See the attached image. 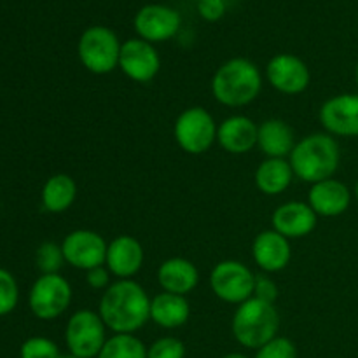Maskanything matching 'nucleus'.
I'll return each mask as SVG.
<instances>
[{
	"label": "nucleus",
	"instance_id": "obj_1",
	"mask_svg": "<svg viewBox=\"0 0 358 358\" xmlns=\"http://www.w3.org/2000/svg\"><path fill=\"white\" fill-rule=\"evenodd\" d=\"M150 301L135 280H117L103 290L98 315L114 334H135L150 320Z\"/></svg>",
	"mask_w": 358,
	"mask_h": 358
},
{
	"label": "nucleus",
	"instance_id": "obj_2",
	"mask_svg": "<svg viewBox=\"0 0 358 358\" xmlns=\"http://www.w3.org/2000/svg\"><path fill=\"white\" fill-rule=\"evenodd\" d=\"M341 161V150L336 138L329 133H313L296 143L289 163L294 177L308 184L334 177Z\"/></svg>",
	"mask_w": 358,
	"mask_h": 358
},
{
	"label": "nucleus",
	"instance_id": "obj_3",
	"mask_svg": "<svg viewBox=\"0 0 358 358\" xmlns=\"http://www.w3.org/2000/svg\"><path fill=\"white\" fill-rule=\"evenodd\" d=\"M261 90V70L247 58L227 59L212 79L213 98L226 107H245L259 96Z\"/></svg>",
	"mask_w": 358,
	"mask_h": 358
},
{
	"label": "nucleus",
	"instance_id": "obj_4",
	"mask_svg": "<svg viewBox=\"0 0 358 358\" xmlns=\"http://www.w3.org/2000/svg\"><path fill=\"white\" fill-rule=\"evenodd\" d=\"M280 315L275 304L250 297L236 308L231 322L234 339L241 346L259 350L278 336Z\"/></svg>",
	"mask_w": 358,
	"mask_h": 358
},
{
	"label": "nucleus",
	"instance_id": "obj_5",
	"mask_svg": "<svg viewBox=\"0 0 358 358\" xmlns=\"http://www.w3.org/2000/svg\"><path fill=\"white\" fill-rule=\"evenodd\" d=\"M121 45L117 35L110 28L91 27L80 35L77 55L87 72L94 76H105L119 66Z\"/></svg>",
	"mask_w": 358,
	"mask_h": 358
},
{
	"label": "nucleus",
	"instance_id": "obj_6",
	"mask_svg": "<svg viewBox=\"0 0 358 358\" xmlns=\"http://www.w3.org/2000/svg\"><path fill=\"white\" fill-rule=\"evenodd\" d=\"M217 129L219 126L206 108L189 107L175 121L173 136L184 152L199 156L217 142Z\"/></svg>",
	"mask_w": 358,
	"mask_h": 358
},
{
	"label": "nucleus",
	"instance_id": "obj_7",
	"mask_svg": "<svg viewBox=\"0 0 358 358\" xmlns=\"http://www.w3.org/2000/svg\"><path fill=\"white\" fill-rule=\"evenodd\" d=\"M107 325L100 315L91 310H79L69 318L65 343L70 355L77 358H96L107 341Z\"/></svg>",
	"mask_w": 358,
	"mask_h": 358
},
{
	"label": "nucleus",
	"instance_id": "obj_8",
	"mask_svg": "<svg viewBox=\"0 0 358 358\" xmlns=\"http://www.w3.org/2000/svg\"><path fill=\"white\" fill-rule=\"evenodd\" d=\"M255 275L240 261H220L210 273V287L220 301L240 306L254 297Z\"/></svg>",
	"mask_w": 358,
	"mask_h": 358
},
{
	"label": "nucleus",
	"instance_id": "obj_9",
	"mask_svg": "<svg viewBox=\"0 0 358 358\" xmlns=\"http://www.w3.org/2000/svg\"><path fill=\"white\" fill-rule=\"evenodd\" d=\"M72 301V287L59 273L42 275L30 290L28 304L38 320H55L62 317Z\"/></svg>",
	"mask_w": 358,
	"mask_h": 358
},
{
	"label": "nucleus",
	"instance_id": "obj_10",
	"mask_svg": "<svg viewBox=\"0 0 358 358\" xmlns=\"http://www.w3.org/2000/svg\"><path fill=\"white\" fill-rule=\"evenodd\" d=\"M108 243L103 236L91 229H76L65 236L62 243L65 262L76 269H90L105 266Z\"/></svg>",
	"mask_w": 358,
	"mask_h": 358
},
{
	"label": "nucleus",
	"instance_id": "obj_11",
	"mask_svg": "<svg viewBox=\"0 0 358 358\" xmlns=\"http://www.w3.org/2000/svg\"><path fill=\"white\" fill-rule=\"evenodd\" d=\"M119 69L135 83H150L161 69V58L156 48L143 38H129L121 45Z\"/></svg>",
	"mask_w": 358,
	"mask_h": 358
},
{
	"label": "nucleus",
	"instance_id": "obj_12",
	"mask_svg": "<svg viewBox=\"0 0 358 358\" xmlns=\"http://www.w3.org/2000/svg\"><path fill=\"white\" fill-rule=\"evenodd\" d=\"M266 79L278 93L301 94L310 86V69L297 56L282 52L269 59L266 66Z\"/></svg>",
	"mask_w": 358,
	"mask_h": 358
},
{
	"label": "nucleus",
	"instance_id": "obj_13",
	"mask_svg": "<svg viewBox=\"0 0 358 358\" xmlns=\"http://www.w3.org/2000/svg\"><path fill=\"white\" fill-rule=\"evenodd\" d=\"M320 122L332 136H358V94H338L324 101Z\"/></svg>",
	"mask_w": 358,
	"mask_h": 358
},
{
	"label": "nucleus",
	"instance_id": "obj_14",
	"mask_svg": "<svg viewBox=\"0 0 358 358\" xmlns=\"http://www.w3.org/2000/svg\"><path fill=\"white\" fill-rule=\"evenodd\" d=\"M180 14L177 10L159 3L142 7L135 16L136 34L150 44L175 37L180 30Z\"/></svg>",
	"mask_w": 358,
	"mask_h": 358
},
{
	"label": "nucleus",
	"instance_id": "obj_15",
	"mask_svg": "<svg viewBox=\"0 0 358 358\" xmlns=\"http://www.w3.org/2000/svg\"><path fill=\"white\" fill-rule=\"evenodd\" d=\"M271 224L276 233L289 240H297L313 233L318 224V215L308 203L289 201L273 212Z\"/></svg>",
	"mask_w": 358,
	"mask_h": 358
},
{
	"label": "nucleus",
	"instance_id": "obj_16",
	"mask_svg": "<svg viewBox=\"0 0 358 358\" xmlns=\"http://www.w3.org/2000/svg\"><path fill=\"white\" fill-rule=\"evenodd\" d=\"M252 257L264 273H278L290 264V240L275 229L262 231L252 243Z\"/></svg>",
	"mask_w": 358,
	"mask_h": 358
},
{
	"label": "nucleus",
	"instance_id": "obj_17",
	"mask_svg": "<svg viewBox=\"0 0 358 358\" xmlns=\"http://www.w3.org/2000/svg\"><path fill=\"white\" fill-rule=\"evenodd\" d=\"M105 266L119 280H131L143 266V247L129 234L115 236L107 247Z\"/></svg>",
	"mask_w": 358,
	"mask_h": 358
},
{
	"label": "nucleus",
	"instance_id": "obj_18",
	"mask_svg": "<svg viewBox=\"0 0 358 358\" xmlns=\"http://www.w3.org/2000/svg\"><path fill=\"white\" fill-rule=\"evenodd\" d=\"M352 192L343 182L327 178L311 185L308 205L318 217H338L350 208Z\"/></svg>",
	"mask_w": 358,
	"mask_h": 358
},
{
	"label": "nucleus",
	"instance_id": "obj_19",
	"mask_svg": "<svg viewBox=\"0 0 358 358\" xmlns=\"http://www.w3.org/2000/svg\"><path fill=\"white\" fill-rule=\"evenodd\" d=\"M259 126L247 115H231L217 129V142L229 154H247L257 145Z\"/></svg>",
	"mask_w": 358,
	"mask_h": 358
},
{
	"label": "nucleus",
	"instance_id": "obj_20",
	"mask_svg": "<svg viewBox=\"0 0 358 358\" xmlns=\"http://www.w3.org/2000/svg\"><path fill=\"white\" fill-rule=\"evenodd\" d=\"M157 282L163 292L187 296L198 287L199 271L189 259L171 257L161 262L157 269Z\"/></svg>",
	"mask_w": 358,
	"mask_h": 358
},
{
	"label": "nucleus",
	"instance_id": "obj_21",
	"mask_svg": "<svg viewBox=\"0 0 358 358\" xmlns=\"http://www.w3.org/2000/svg\"><path fill=\"white\" fill-rule=\"evenodd\" d=\"M294 129L282 119H268L257 129V147L266 157H287L296 147Z\"/></svg>",
	"mask_w": 358,
	"mask_h": 358
},
{
	"label": "nucleus",
	"instance_id": "obj_22",
	"mask_svg": "<svg viewBox=\"0 0 358 358\" xmlns=\"http://www.w3.org/2000/svg\"><path fill=\"white\" fill-rule=\"evenodd\" d=\"M191 306L185 296L161 292L150 301V320L163 329H178L187 324Z\"/></svg>",
	"mask_w": 358,
	"mask_h": 358
},
{
	"label": "nucleus",
	"instance_id": "obj_23",
	"mask_svg": "<svg viewBox=\"0 0 358 358\" xmlns=\"http://www.w3.org/2000/svg\"><path fill=\"white\" fill-rule=\"evenodd\" d=\"M294 178L289 159L266 157L255 170V185L266 196H278L290 187Z\"/></svg>",
	"mask_w": 358,
	"mask_h": 358
},
{
	"label": "nucleus",
	"instance_id": "obj_24",
	"mask_svg": "<svg viewBox=\"0 0 358 358\" xmlns=\"http://www.w3.org/2000/svg\"><path fill=\"white\" fill-rule=\"evenodd\" d=\"M77 198V184L70 175L56 173L42 187V205L51 213H63Z\"/></svg>",
	"mask_w": 358,
	"mask_h": 358
},
{
	"label": "nucleus",
	"instance_id": "obj_25",
	"mask_svg": "<svg viewBox=\"0 0 358 358\" xmlns=\"http://www.w3.org/2000/svg\"><path fill=\"white\" fill-rule=\"evenodd\" d=\"M96 358H147V346L135 334H114Z\"/></svg>",
	"mask_w": 358,
	"mask_h": 358
},
{
	"label": "nucleus",
	"instance_id": "obj_26",
	"mask_svg": "<svg viewBox=\"0 0 358 358\" xmlns=\"http://www.w3.org/2000/svg\"><path fill=\"white\" fill-rule=\"evenodd\" d=\"M37 266L42 271V275H56L62 269L65 262L62 245H56L52 241H45L38 247L37 250Z\"/></svg>",
	"mask_w": 358,
	"mask_h": 358
},
{
	"label": "nucleus",
	"instance_id": "obj_27",
	"mask_svg": "<svg viewBox=\"0 0 358 358\" xmlns=\"http://www.w3.org/2000/svg\"><path fill=\"white\" fill-rule=\"evenodd\" d=\"M20 357L21 358H59V350L58 345L55 341L48 338H41V336H35V338L27 339V341L21 345L20 348Z\"/></svg>",
	"mask_w": 358,
	"mask_h": 358
},
{
	"label": "nucleus",
	"instance_id": "obj_28",
	"mask_svg": "<svg viewBox=\"0 0 358 358\" xmlns=\"http://www.w3.org/2000/svg\"><path fill=\"white\" fill-rule=\"evenodd\" d=\"M20 299V290L14 276L9 271L0 268V317L9 315L16 308Z\"/></svg>",
	"mask_w": 358,
	"mask_h": 358
},
{
	"label": "nucleus",
	"instance_id": "obj_29",
	"mask_svg": "<svg viewBox=\"0 0 358 358\" xmlns=\"http://www.w3.org/2000/svg\"><path fill=\"white\" fill-rule=\"evenodd\" d=\"M147 358H185V345L178 338H159L147 348Z\"/></svg>",
	"mask_w": 358,
	"mask_h": 358
},
{
	"label": "nucleus",
	"instance_id": "obj_30",
	"mask_svg": "<svg viewBox=\"0 0 358 358\" xmlns=\"http://www.w3.org/2000/svg\"><path fill=\"white\" fill-rule=\"evenodd\" d=\"M254 358H297V350L289 338L276 336L262 348H259Z\"/></svg>",
	"mask_w": 358,
	"mask_h": 358
},
{
	"label": "nucleus",
	"instance_id": "obj_31",
	"mask_svg": "<svg viewBox=\"0 0 358 358\" xmlns=\"http://www.w3.org/2000/svg\"><path fill=\"white\" fill-rule=\"evenodd\" d=\"M254 297L264 301V303L275 304L276 299H278V285H276L275 280L266 275L255 276Z\"/></svg>",
	"mask_w": 358,
	"mask_h": 358
},
{
	"label": "nucleus",
	"instance_id": "obj_32",
	"mask_svg": "<svg viewBox=\"0 0 358 358\" xmlns=\"http://www.w3.org/2000/svg\"><path fill=\"white\" fill-rule=\"evenodd\" d=\"M198 13L206 21H219L226 13L224 0H198Z\"/></svg>",
	"mask_w": 358,
	"mask_h": 358
},
{
	"label": "nucleus",
	"instance_id": "obj_33",
	"mask_svg": "<svg viewBox=\"0 0 358 358\" xmlns=\"http://www.w3.org/2000/svg\"><path fill=\"white\" fill-rule=\"evenodd\" d=\"M86 282L94 290H107L110 287V271L107 266H98V268L86 271Z\"/></svg>",
	"mask_w": 358,
	"mask_h": 358
},
{
	"label": "nucleus",
	"instance_id": "obj_34",
	"mask_svg": "<svg viewBox=\"0 0 358 358\" xmlns=\"http://www.w3.org/2000/svg\"><path fill=\"white\" fill-rule=\"evenodd\" d=\"M222 358H250V357L243 355V353H227V355L222 357Z\"/></svg>",
	"mask_w": 358,
	"mask_h": 358
},
{
	"label": "nucleus",
	"instance_id": "obj_35",
	"mask_svg": "<svg viewBox=\"0 0 358 358\" xmlns=\"http://www.w3.org/2000/svg\"><path fill=\"white\" fill-rule=\"evenodd\" d=\"M355 83H357V87H358V63H357V69H355Z\"/></svg>",
	"mask_w": 358,
	"mask_h": 358
},
{
	"label": "nucleus",
	"instance_id": "obj_36",
	"mask_svg": "<svg viewBox=\"0 0 358 358\" xmlns=\"http://www.w3.org/2000/svg\"><path fill=\"white\" fill-rule=\"evenodd\" d=\"M355 198H357V201H358V182H357V185H355Z\"/></svg>",
	"mask_w": 358,
	"mask_h": 358
},
{
	"label": "nucleus",
	"instance_id": "obj_37",
	"mask_svg": "<svg viewBox=\"0 0 358 358\" xmlns=\"http://www.w3.org/2000/svg\"><path fill=\"white\" fill-rule=\"evenodd\" d=\"M59 358H77V357H73V355H62Z\"/></svg>",
	"mask_w": 358,
	"mask_h": 358
}]
</instances>
